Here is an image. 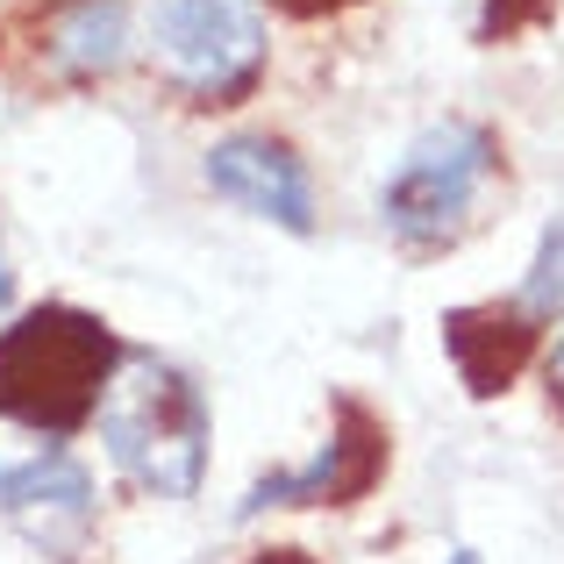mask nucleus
I'll return each instance as SVG.
<instances>
[{
	"mask_svg": "<svg viewBox=\"0 0 564 564\" xmlns=\"http://www.w3.org/2000/svg\"><path fill=\"white\" fill-rule=\"evenodd\" d=\"M250 564H315V557H307V551H258Z\"/></svg>",
	"mask_w": 564,
	"mask_h": 564,
	"instance_id": "14",
	"label": "nucleus"
},
{
	"mask_svg": "<svg viewBox=\"0 0 564 564\" xmlns=\"http://www.w3.org/2000/svg\"><path fill=\"white\" fill-rule=\"evenodd\" d=\"M500 172V143L486 122H436L400 151V165L379 186V221L400 250L429 258L451 250L471 229V207Z\"/></svg>",
	"mask_w": 564,
	"mask_h": 564,
	"instance_id": "3",
	"label": "nucleus"
},
{
	"mask_svg": "<svg viewBox=\"0 0 564 564\" xmlns=\"http://www.w3.org/2000/svg\"><path fill=\"white\" fill-rule=\"evenodd\" d=\"M543 372H551V400H557V408H564V329H557L551 358H543Z\"/></svg>",
	"mask_w": 564,
	"mask_h": 564,
	"instance_id": "12",
	"label": "nucleus"
},
{
	"mask_svg": "<svg viewBox=\"0 0 564 564\" xmlns=\"http://www.w3.org/2000/svg\"><path fill=\"white\" fill-rule=\"evenodd\" d=\"M129 43H137L129 0H57V14H51V65L65 72V79H108V72H122Z\"/></svg>",
	"mask_w": 564,
	"mask_h": 564,
	"instance_id": "9",
	"label": "nucleus"
},
{
	"mask_svg": "<svg viewBox=\"0 0 564 564\" xmlns=\"http://www.w3.org/2000/svg\"><path fill=\"white\" fill-rule=\"evenodd\" d=\"M514 307H522V315L536 322V329L564 315V221H551V229H543L536 258H529L522 286H514Z\"/></svg>",
	"mask_w": 564,
	"mask_h": 564,
	"instance_id": "10",
	"label": "nucleus"
},
{
	"mask_svg": "<svg viewBox=\"0 0 564 564\" xmlns=\"http://www.w3.org/2000/svg\"><path fill=\"white\" fill-rule=\"evenodd\" d=\"M151 51L172 94L229 108L264 72V14L258 0H151Z\"/></svg>",
	"mask_w": 564,
	"mask_h": 564,
	"instance_id": "4",
	"label": "nucleus"
},
{
	"mask_svg": "<svg viewBox=\"0 0 564 564\" xmlns=\"http://www.w3.org/2000/svg\"><path fill=\"white\" fill-rule=\"evenodd\" d=\"M379 471H386V422L365 400H336L329 443L293 471H264V479L236 500V522H250V514H264V508H350V500H365L379 486Z\"/></svg>",
	"mask_w": 564,
	"mask_h": 564,
	"instance_id": "5",
	"label": "nucleus"
},
{
	"mask_svg": "<svg viewBox=\"0 0 564 564\" xmlns=\"http://www.w3.org/2000/svg\"><path fill=\"white\" fill-rule=\"evenodd\" d=\"M279 8H286V14H307V22H315V14H336V8H358V0H279Z\"/></svg>",
	"mask_w": 564,
	"mask_h": 564,
	"instance_id": "13",
	"label": "nucleus"
},
{
	"mask_svg": "<svg viewBox=\"0 0 564 564\" xmlns=\"http://www.w3.org/2000/svg\"><path fill=\"white\" fill-rule=\"evenodd\" d=\"M122 365L108 322L86 307H29L22 322L0 329V422L43 429V436H72L94 422L100 386Z\"/></svg>",
	"mask_w": 564,
	"mask_h": 564,
	"instance_id": "2",
	"label": "nucleus"
},
{
	"mask_svg": "<svg viewBox=\"0 0 564 564\" xmlns=\"http://www.w3.org/2000/svg\"><path fill=\"white\" fill-rule=\"evenodd\" d=\"M443 350H451L457 379L471 393H508L514 372L529 365V350H536V322L514 307V293L486 307H451L443 315Z\"/></svg>",
	"mask_w": 564,
	"mask_h": 564,
	"instance_id": "8",
	"label": "nucleus"
},
{
	"mask_svg": "<svg viewBox=\"0 0 564 564\" xmlns=\"http://www.w3.org/2000/svg\"><path fill=\"white\" fill-rule=\"evenodd\" d=\"M8 293H14V279H8V264H0V307H8Z\"/></svg>",
	"mask_w": 564,
	"mask_h": 564,
	"instance_id": "15",
	"label": "nucleus"
},
{
	"mask_svg": "<svg viewBox=\"0 0 564 564\" xmlns=\"http://www.w3.org/2000/svg\"><path fill=\"white\" fill-rule=\"evenodd\" d=\"M551 8L557 0H486V14H479V36L486 43H508V36H522V29H536V22H551Z\"/></svg>",
	"mask_w": 564,
	"mask_h": 564,
	"instance_id": "11",
	"label": "nucleus"
},
{
	"mask_svg": "<svg viewBox=\"0 0 564 564\" xmlns=\"http://www.w3.org/2000/svg\"><path fill=\"white\" fill-rule=\"evenodd\" d=\"M0 514H8L36 551L72 557L86 543V529H94V479H86V465L72 451H57V443L0 457Z\"/></svg>",
	"mask_w": 564,
	"mask_h": 564,
	"instance_id": "6",
	"label": "nucleus"
},
{
	"mask_svg": "<svg viewBox=\"0 0 564 564\" xmlns=\"http://www.w3.org/2000/svg\"><path fill=\"white\" fill-rule=\"evenodd\" d=\"M200 180L215 186L229 207H243V215L279 221L286 236L315 229V186H307V165L293 158V143H279V137H258V129L221 137L215 151H207Z\"/></svg>",
	"mask_w": 564,
	"mask_h": 564,
	"instance_id": "7",
	"label": "nucleus"
},
{
	"mask_svg": "<svg viewBox=\"0 0 564 564\" xmlns=\"http://www.w3.org/2000/svg\"><path fill=\"white\" fill-rule=\"evenodd\" d=\"M451 564H479V551H451Z\"/></svg>",
	"mask_w": 564,
	"mask_h": 564,
	"instance_id": "16",
	"label": "nucleus"
},
{
	"mask_svg": "<svg viewBox=\"0 0 564 564\" xmlns=\"http://www.w3.org/2000/svg\"><path fill=\"white\" fill-rule=\"evenodd\" d=\"M100 443L158 500H193L207 471V393L158 350H122L100 386Z\"/></svg>",
	"mask_w": 564,
	"mask_h": 564,
	"instance_id": "1",
	"label": "nucleus"
}]
</instances>
